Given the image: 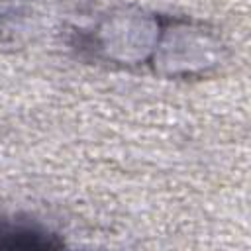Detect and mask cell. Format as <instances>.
I'll return each instance as SVG.
<instances>
[{
    "mask_svg": "<svg viewBox=\"0 0 251 251\" xmlns=\"http://www.w3.org/2000/svg\"><path fill=\"white\" fill-rule=\"evenodd\" d=\"M67 41L86 63L175 80L204 78L227 59V43L210 24L133 4L82 16Z\"/></svg>",
    "mask_w": 251,
    "mask_h": 251,
    "instance_id": "cell-1",
    "label": "cell"
},
{
    "mask_svg": "<svg viewBox=\"0 0 251 251\" xmlns=\"http://www.w3.org/2000/svg\"><path fill=\"white\" fill-rule=\"evenodd\" d=\"M59 233L33 220L0 214V249H61Z\"/></svg>",
    "mask_w": 251,
    "mask_h": 251,
    "instance_id": "cell-2",
    "label": "cell"
},
{
    "mask_svg": "<svg viewBox=\"0 0 251 251\" xmlns=\"http://www.w3.org/2000/svg\"><path fill=\"white\" fill-rule=\"evenodd\" d=\"M14 2L12 0H0V37L8 29V25L14 20Z\"/></svg>",
    "mask_w": 251,
    "mask_h": 251,
    "instance_id": "cell-3",
    "label": "cell"
}]
</instances>
